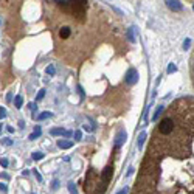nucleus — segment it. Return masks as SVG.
I'll list each match as a JSON object with an SVG mask.
<instances>
[{"label":"nucleus","instance_id":"ddd939ff","mask_svg":"<svg viewBox=\"0 0 194 194\" xmlns=\"http://www.w3.org/2000/svg\"><path fill=\"white\" fill-rule=\"evenodd\" d=\"M162 110H163V106H160V107H158L157 110H155V113H154V117H152V118H154V120H157V118H158V115L162 113Z\"/></svg>","mask_w":194,"mask_h":194},{"label":"nucleus","instance_id":"a878e982","mask_svg":"<svg viewBox=\"0 0 194 194\" xmlns=\"http://www.w3.org/2000/svg\"><path fill=\"white\" fill-rule=\"evenodd\" d=\"M0 132H2V124H0Z\"/></svg>","mask_w":194,"mask_h":194},{"label":"nucleus","instance_id":"0eeeda50","mask_svg":"<svg viewBox=\"0 0 194 194\" xmlns=\"http://www.w3.org/2000/svg\"><path fill=\"white\" fill-rule=\"evenodd\" d=\"M40 134H42L40 127H39V126H36V127H34V132H33L31 135H30V140H36L37 137H40Z\"/></svg>","mask_w":194,"mask_h":194},{"label":"nucleus","instance_id":"5701e85b","mask_svg":"<svg viewBox=\"0 0 194 194\" xmlns=\"http://www.w3.org/2000/svg\"><path fill=\"white\" fill-rule=\"evenodd\" d=\"M33 172H34V176H36V179H37V180H39V182L42 180V177H40V174L37 172V171H33Z\"/></svg>","mask_w":194,"mask_h":194},{"label":"nucleus","instance_id":"1a4fd4ad","mask_svg":"<svg viewBox=\"0 0 194 194\" xmlns=\"http://www.w3.org/2000/svg\"><path fill=\"white\" fill-rule=\"evenodd\" d=\"M42 158H44L42 152H34L33 154V160H42Z\"/></svg>","mask_w":194,"mask_h":194},{"label":"nucleus","instance_id":"9d476101","mask_svg":"<svg viewBox=\"0 0 194 194\" xmlns=\"http://www.w3.org/2000/svg\"><path fill=\"white\" fill-rule=\"evenodd\" d=\"M144 138H146V134H143L140 135V138H138V148H143V143H144Z\"/></svg>","mask_w":194,"mask_h":194},{"label":"nucleus","instance_id":"f3484780","mask_svg":"<svg viewBox=\"0 0 194 194\" xmlns=\"http://www.w3.org/2000/svg\"><path fill=\"white\" fill-rule=\"evenodd\" d=\"M44 95H45V90H40V92H39V93H37L36 100H37V101H39V100H42V98H44Z\"/></svg>","mask_w":194,"mask_h":194},{"label":"nucleus","instance_id":"6e6552de","mask_svg":"<svg viewBox=\"0 0 194 194\" xmlns=\"http://www.w3.org/2000/svg\"><path fill=\"white\" fill-rule=\"evenodd\" d=\"M22 102H24V100H22L20 95H19V96H16V100H14V104H16V107H17V109H20V107H22Z\"/></svg>","mask_w":194,"mask_h":194},{"label":"nucleus","instance_id":"2eb2a0df","mask_svg":"<svg viewBox=\"0 0 194 194\" xmlns=\"http://www.w3.org/2000/svg\"><path fill=\"white\" fill-rule=\"evenodd\" d=\"M189 45H191V40H189V39H185V42H183V50H188Z\"/></svg>","mask_w":194,"mask_h":194},{"label":"nucleus","instance_id":"b1692460","mask_svg":"<svg viewBox=\"0 0 194 194\" xmlns=\"http://www.w3.org/2000/svg\"><path fill=\"white\" fill-rule=\"evenodd\" d=\"M0 191H6V185L5 183H0Z\"/></svg>","mask_w":194,"mask_h":194},{"label":"nucleus","instance_id":"39448f33","mask_svg":"<svg viewBox=\"0 0 194 194\" xmlns=\"http://www.w3.org/2000/svg\"><path fill=\"white\" fill-rule=\"evenodd\" d=\"M124 140H126V132L121 131L120 134H118V137H117V140H115V146H117V148H120L121 144H123Z\"/></svg>","mask_w":194,"mask_h":194},{"label":"nucleus","instance_id":"dca6fc26","mask_svg":"<svg viewBox=\"0 0 194 194\" xmlns=\"http://www.w3.org/2000/svg\"><path fill=\"white\" fill-rule=\"evenodd\" d=\"M68 188H70V191H71V194H78V193H76V188H75V185H73V183H71V182H70V183H68Z\"/></svg>","mask_w":194,"mask_h":194},{"label":"nucleus","instance_id":"f8f14e48","mask_svg":"<svg viewBox=\"0 0 194 194\" xmlns=\"http://www.w3.org/2000/svg\"><path fill=\"white\" fill-rule=\"evenodd\" d=\"M48 117H51L50 112H42L39 117H37V118H39V120H45V118H48Z\"/></svg>","mask_w":194,"mask_h":194},{"label":"nucleus","instance_id":"aec40b11","mask_svg":"<svg viewBox=\"0 0 194 194\" xmlns=\"http://www.w3.org/2000/svg\"><path fill=\"white\" fill-rule=\"evenodd\" d=\"M0 165H2V166H8V158H2V160H0Z\"/></svg>","mask_w":194,"mask_h":194},{"label":"nucleus","instance_id":"4be33fe9","mask_svg":"<svg viewBox=\"0 0 194 194\" xmlns=\"http://www.w3.org/2000/svg\"><path fill=\"white\" fill-rule=\"evenodd\" d=\"M75 138L78 140V141L81 140V132H79V131H76V132H75Z\"/></svg>","mask_w":194,"mask_h":194},{"label":"nucleus","instance_id":"412c9836","mask_svg":"<svg viewBox=\"0 0 194 194\" xmlns=\"http://www.w3.org/2000/svg\"><path fill=\"white\" fill-rule=\"evenodd\" d=\"M11 143H13V141H11L9 138H3V144H5V146H9Z\"/></svg>","mask_w":194,"mask_h":194},{"label":"nucleus","instance_id":"423d86ee","mask_svg":"<svg viewBox=\"0 0 194 194\" xmlns=\"http://www.w3.org/2000/svg\"><path fill=\"white\" fill-rule=\"evenodd\" d=\"M58 146L61 148V149H70V148L73 146V141H67V140H61V141H58Z\"/></svg>","mask_w":194,"mask_h":194},{"label":"nucleus","instance_id":"6ab92c4d","mask_svg":"<svg viewBox=\"0 0 194 194\" xmlns=\"http://www.w3.org/2000/svg\"><path fill=\"white\" fill-rule=\"evenodd\" d=\"M176 70H177V67L174 65V64H171L169 68H168V73H172V71H176Z\"/></svg>","mask_w":194,"mask_h":194},{"label":"nucleus","instance_id":"f257e3e1","mask_svg":"<svg viewBox=\"0 0 194 194\" xmlns=\"http://www.w3.org/2000/svg\"><path fill=\"white\" fill-rule=\"evenodd\" d=\"M58 36H59L61 40H68V39H70V36H71V28H70V26H67V25L61 26V28L58 30Z\"/></svg>","mask_w":194,"mask_h":194},{"label":"nucleus","instance_id":"9b49d317","mask_svg":"<svg viewBox=\"0 0 194 194\" xmlns=\"http://www.w3.org/2000/svg\"><path fill=\"white\" fill-rule=\"evenodd\" d=\"M132 31H134V28L127 30V39L131 40V42H135V39H134V34H132Z\"/></svg>","mask_w":194,"mask_h":194},{"label":"nucleus","instance_id":"a211bd4d","mask_svg":"<svg viewBox=\"0 0 194 194\" xmlns=\"http://www.w3.org/2000/svg\"><path fill=\"white\" fill-rule=\"evenodd\" d=\"M5 117H6V110L3 109V107H0V120L5 118Z\"/></svg>","mask_w":194,"mask_h":194},{"label":"nucleus","instance_id":"bb28decb","mask_svg":"<svg viewBox=\"0 0 194 194\" xmlns=\"http://www.w3.org/2000/svg\"><path fill=\"white\" fill-rule=\"evenodd\" d=\"M193 71H194V62H193Z\"/></svg>","mask_w":194,"mask_h":194},{"label":"nucleus","instance_id":"f03ea898","mask_svg":"<svg viewBox=\"0 0 194 194\" xmlns=\"http://www.w3.org/2000/svg\"><path fill=\"white\" fill-rule=\"evenodd\" d=\"M137 81H138V73H137L135 68H131L126 73V82L129 86H132V84H135Z\"/></svg>","mask_w":194,"mask_h":194},{"label":"nucleus","instance_id":"4468645a","mask_svg":"<svg viewBox=\"0 0 194 194\" xmlns=\"http://www.w3.org/2000/svg\"><path fill=\"white\" fill-rule=\"evenodd\" d=\"M47 73H48V75H51V76H53V75H55V73H56V70H55V67H53V65H50V67H47Z\"/></svg>","mask_w":194,"mask_h":194},{"label":"nucleus","instance_id":"393cba45","mask_svg":"<svg viewBox=\"0 0 194 194\" xmlns=\"http://www.w3.org/2000/svg\"><path fill=\"white\" fill-rule=\"evenodd\" d=\"M118 194H127V188H124V189H121V191Z\"/></svg>","mask_w":194,"mask_h":194},{"label":"nucleus","instance_id":"7ed1b4c3","mask_svg":"<svg viewBox=\"0 0 194 194\" xmlns=\"http://www.w3.org/2000/svg\"><path fill=\"white\" fill-rule=\"evenodd\" d=\"M166 5H168V8L172 9V11H180L182 8H183L180 2H166Z\"/></svg>","mask_w":194,"mask_h":194},{"label":"nucleus","instance_id":"cd10ccee","mask_svg":"<svg viewBox=\"0 0 194 194\" xmlns=\"http://www.w3.org/2000/svg\"><path fill=\"white\" fill-rule=\"evenodd\" d=\"M193 9H194V6H193Z\"/></svg>","mask_w":194,"mask_h":194},{"label":"nucleus","instance_id":"20e7f679","mask_svg":"<svg viewBox=\"0 0 194 194\" xmlns=\"http://www.w3.org/2000/svg\"><path fill=\"white\" fill-rule=\"evenodd\" d=\"M50 134L51 135H65V137H68V135H71V132L70 131H62V129L56 127V129H51Z\"/></svg>","mask_w":194,"mask_h":194}]
</instances>
